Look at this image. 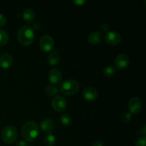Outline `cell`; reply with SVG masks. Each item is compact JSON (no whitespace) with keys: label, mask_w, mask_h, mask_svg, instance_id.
I'll use <instances>...</instances> for the list:
<instances>
[{"label":"cell","mask_w":146,"mask_h":146,"mask_svg":"<svg viewBox=\"0 0 146 146\" xmlns=\"http://www.w3.org/2000/svg\"><path fill=\"white\" fill-rule=\"evenodd\" d=\"M23 138L27 142H32L38 135V127L34 121H28L24 124L21 128Z\"/></svg>","instance_id":"obj_1"},{"label":"cell","mask_w":146,"mask_h":146,"mask_svg":"<svg viewBox=\"0 0 146 146\" xmlns=\"http://www.w3.org/2000/svg\"><path fill=\"white\" fill-rule=\"evenodd\" d=\"M34 32L32 27L24 26L19 28L17 32V38L23 46H29L34 41Z\"/></svg>","instance_id":"obj_2"},{"label":"cell","mask_w":146,"mask_h":146,"mask_svg":"<svg viewBox=\"0 0 146 146\" xmlns=\"http://www.w3.org/2000/svg\"><path fill=\"white\" fill-rule=\"evenodd\" d=\"M80 86L78 81L74 79H68L64 81L60 86V90L63 94L66 96H72L78 93Z\"/></svg>","instance_id":"obj_3"},{"label":"cell","mask_w":146,"mask_h":146,"mask_svg":"<svg viewBox=\"0 0 146 146\" xmlns=\"http://www.w3.org/2000/svg\"><path fill=\"white\" fill-rule=\"evenodd\" d=\"M17 138V128L13 125H7L1 131V139L7 144L14 143Z\"/></svg>","instance_id":"obj_4"},{"label":"cell","mask_w":146,"mask_h":146,"mask_svg":"<svg viewBox=\"0 0 146 146\" xmlns=\"http://www.w3.org/2000/svg\"><path fill=\"white\" fill-rule=\"evenodd\" d=\"M52 107L57 112H64L67 108V101L64 97L61 96H56L52 100Z\"/></svg>","instance_id":"obj_5"},{"label":"cell","mask_w":146,"mask_h":146,"mask_svg":"<svg viewBox=\"0 0 146 146\" xmlns=\"http://www.w3.org/2000/svg\"><path fill=\"white\" fill-rule=\"evenodd\" d=\"M39 46L44 52H49L54 48V42L53 38L48 35H44L40 38Z\"/></svg>","instance_id":"obj_6"},{"label":"cell","mask_w":146,"mask_h":146,"mask_svg":"<svg viewBox=\"0 0 146 146\" xmlns=\"http://www.w3.org/2000/svg\"><path fill=\"white\" fill-rule=\"evenodd\" d=\"M128 107L130 113L138 114L142 109V101L138 97H133L128 102Z\"/></svg>","instance_id":"obj_7"},{"label":"cell","mask_w":146,"mask_h":146,"mask_svg":"<svg viewBox=\"0 0 146 146\" xmlns=\"http://www.w3.org/2000/svg\"><path fill=\"white\" fill-rule=\"evenodd\" d=\"M106 42L109 45L115 46L119 44L121 41V36L120 34L115 31H109L106 34Z\"/></svg>","instance_id":"obj_8"},{"label":"cell","mask_w":146,"mask_h":146,"mask_svg":"<svg viewBox=\"0 0 146 146\" xmlns=\"http://www.w3.org/2000/svg\"><path fill=\"white\" fill-rule=\"evenodd\" d=\"M83 97L88 101H94L98 98V91L96 88L88 86L84 89L82 93Z\"/></svg>","instance_id":"obj_9"},{"label":"cell","mask_w":146,"mask_h":146,"mask_svg":"<svg viewBox=\"0 0 146 146\" xmlns=\"http://www.w3.org/2000/svg\"><path fill=\"white\" fill-rule=\"evenodd\" d=\"M129 58L126 54H121L116 56L115 59V67L118 69H124L129 64Z\"/></svg>","instance_id":"obj_10"},{"label":"cell","mask_w":146,"mask_h":146,"mask_svg":"<svg viewBox=\"0 0 146 146\" xmlns=\"http://www.w3.org/2000/svg\"><path fill=\"white\" fill-rule=\"evenodd\" d=\"M48 79L52 85H57L60 84L62 79V74L58 68H53L48 74Z\"/></svg>","instance_id":"obj_11"},{"label":"cell","mask_w":146,"mask_h":146,"mask_svg":"<svg viewBox=\"0 0 146 146\" xmlns=\"http://www.w3.org/2000/svg\"><path fill=\"white\" fill-rule=\"evenodd\" d=\"M40 127L43 132L50 133L54 128V122L51 118H46L41 121Z\"/></svg>","instance_id":"obj_12"},{"label":"cell","mask_w":146,"mask_h":146,"mask_svg":"<svg viewBox=\"0 0 146 146\" xmlns=\"http://www.w3.org/2000/svg\"><path fill=\"white\" fill-rule=\"evenodd\" d=\"M12 57L8 53H4L0 56V66L4 69H7L12 64Z\"/></svg>","instance_id":"obj_13"},{"label":"cell","mask_w":146,"mask_h":146,"mask_svg":"<svg viewBox=\"0 0 146 146\" xmlns=\"http://www.w3.org/2000/svg\"><path fill=\"white\" fill-rule=\"evenodd\" d=\"M103 34L100 31H94L92 32L88 37V41L92 45L98 44L102 41Z\"/></svg>","instance_id":"obj_14"},{"label":"cell","mask_w":146,"mask_h":146,"mask_svg":"<svg viewBox=\"0 0 146 146\" xmlns=\"http://www.w3.org/2000/svg\"><path fill=\"white\" fill-rule=\"evenodd\" d=\"M23 19L26 23L31 24L35 19V14H34V11L31 9H26L23 14Z\"/></svg>","instance_id":"obj_15"},{"label":"cell","mask_w":146,"mask_h":146,"mask_svg":"<svg viewBox=\"0 0 146 146\" xmlns=\"http://www.w3.org/2000/svg\"><path fill=\"white\" fill-rule=\"evenodd\" d=\"M60 60V56L58 53L56 51H52L49 55L48 56L47 58V61H48V64L51 66L56 65Z\"/></svg>","instance_id":"obj_16"},{"label":"cell","mask_w":146,"mask_h":146,"mask_svg":"<svg viewBox=\"0 0 146 146\" xmlns=\"http://www.w3.org/2000/svg\"><path fill=\"white\" fill-rule=\"evenodd\" d=\"M58 93V89L56 87L52 84L47 85L45 88V94L47 96H54Z\"/></svg>","instance_id":"obj_17"},{"label":"cell","mask_w":146,"mask_h":146,"mask_svg":"<svg viewBox=\"0 0 146 146\" xmlns=\"http://www.w3.org/2000/svg\"><path fill=\"white\" fill-rule=\"evenodd\" d=\"M44 143L46 146H53L55 144L56 142V138L53 134L47 133L46 136L44 137Z\"/></svg>","instance_id":"obj_18"},{"label":"cell","mask_w":146,"mask_h":146,"mask_svg":"<svg viewBox=\"0 0 146 146\" xmlns=\"http://www.w3.org/2000/svg\"><path fill=\"white\" fill-rule=\"evenodd\" d=\"M60 122L64 126L68 127L71 125V117L69 116V115L66 113L62 114L60 118Z\"/></svg>","instance_id":"obj_19"},{"label":"cell","mask_w":146,"mask_h":146,"mask_svg":"<svg viewBox=\"0 0 146 146\" xmlns=\"http://www.w3.org/2000/svg\"><path fill=\"white\" fill-rule=\"evenodd\" d=\"M9 40V35L6 31L0 29V46H4Z\"/></svg>","instance_id":"obj_20"},{"label":"cell","mask_w":146,"mask_h":146,"mask_svg":"<svg viewBox=\"0 0 146 146\" xmlns=\"http://www.w3.org/2000/svg\"><path fill=\"white\" fill-rule=\"evenodd\" d=\"M115 72H116V68L115 67L112 66L106 67L104 70V74L106 77L113 76L115 75Z\"/></svg>","instance_id":"obj_21"},{"label":"cell","mask_w":146,"mask_h":146,"mask_svg":"<svg viewBox=\"0 0 146 146\" xmlns=\"http://www.w3.org/2000/svg\"><path fill=\"white\" fill-rule=\"evenodd\" d=\"M146 138L145 136L143 135L142 137L138 138L137 141L135 142V146H146Z\"/></svg>","instance_id":"obj_22"},{"label":"cell","mask_w":146,"mask_h":146,"mask_svg":"<svg viewBox=\"0 0 146 146\" xmlns=\"http://www.w3.org/2000/svg\"><path fill=\"white\" fill-rule=\"evenodd\" d=\"M131 118H132V116H131V113H125L123 115L122 119L124 123H128L131 121Z\"/></svg>","instance_id":"obj_23"},{"label":"cell","mask_w":146,"mask_h":146,"mask_svg":"<svg viewBox=\"0 0 146 146\" xmlns=\"http://www.w3.org/2000/svg\"><path fill=\"white\" fill-rule=\"evenodd\" d=\"M7 22V19H6V17H4L3 14H0V27H4L6 24Z\"/></svg>","instance_id":"obj_24"},{"label":"cell","mask_w":146,"mask_h":146,"mask_svg":"<svg viewBox=\"0 0 146 146\" xmlns=\"http://www.w3.org/2000/svg\"><path fill=\"white\" fill-rule=\"evenodd\" d=\"M101 29L102 30V31L104 32H106L109 29V25H108L107 23H103L101 25Z\"/></svg>","instance_id":"obj_25"},{"label":"cell","mask_w":146,"mask_h":146,"mask_svg":"<svg viewBox=\"0 0 146 146\" xmlns=\"http://www.w3.org/2000/svg\"><path fill=\"white\" fill-rule=\"evenodd\" d=\"M73 2L75 4H76V5L81 6L85 4L86 1H85V0H74V1H73Z\"/></svg>","instance_id":"obj_26"},{"label":"cell","mask_w":146,"mask_h":146,"mask_svg":"<svg viewBox=\"0 0 146 146\" xmlns=\"http://www.w3.org/2000/svg\"><path fill=\"white\" fill-rule=\"evenodd\" d=\"M29 145L27 143V142L24 141H19L17 143L16 146H28Z\"/></svg>","instance_id":"obj_27"},{"label":"cell","mask_w":146,"mask_h":146,"mask_svg":"<svg viewBox=\"0 0 146 146\" xmlns=\"http://www.w3.org/2000/svg\"><path fill=\"white\" fill-rule=\"evenodd\" d=\"M92 146H104V145L102 141H99V140H97V141H94Z\"/></svg>","instance_id":"obj_28"},{"label":"cell","mask_w":146,"mask_h":146,"mask_svg":"<svg viewBox=\"0 0 146 146\" xmlns=\"http://www.w3.org/2000/svg\"><path fill=\"white\" fill-rule=\"evenodd\" d=\"M39 28H40V24H38V22H36V23H34V24H33V29H39Z\"/></svg>","instance_id":"obj_29"},{"label":"cell","mask_w":146,"mask_h":146,"mask_svg":"<svg viewBox=\"0 0 146 146\" xmlns=\"http://www.w3.org/2000/svg\"><path fill=\"white\" fill-rule=\"evenodd\" d=\"M143 134V136H145L146 135V132H145V125H144L143 128V131H142Z\"/></svg>","instance_id":"obj_30"},{"label":"cell","mask_w":146,"mask_h":146,"mask_svg":"<svg viewBox=\"0 0 146 146\" xmlns=\"http://www.w3.org/2000/svg\"><path fill=\"white\" fill-rule=\"evenodd\" d=\"M28 146H33V145H29Z\"/></svg>","instance_id":"obj_31"}]
</instances>
